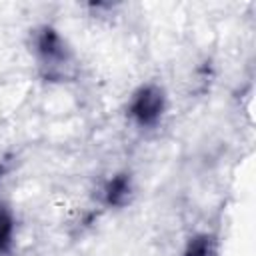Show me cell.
<instances>
[{"label":"cell","mask_w":256,"mask_h":256,"mask_svg":"<svg viewBox=\"0 0 256 256\" xmlns=\"http://www.w3.org/2000/svg\"><path fill=\"white\" fill-rule=\"evenodd\" d=\"M36 52L48 78L64 76V68L68 64V48L54 28L44 26L36 34Z\"/></svg>","instance_id":"1"},{"label":"cell","mask_w":256,"mask_h":256,"mask_svg":"<svg viewBox=\"0 0 256 256\" xmlns=\"http://www.w3.org/2000/svg\"><path fill=\"white\" fill-rule=\"evenodd\" d=\"M130 116L140 126H154L164 112V92L158 86H142L128 108Z\"/></svg>","instance_id":"2"},{"label":"cell","mask_w":256,"mask_h":256,"mask_svg":"<svg viewBox=\"0 0 256 256\" xmlns=\"http://www.w3.org/2000/svg\"><path fill=\"white\" fill-rule=\"evenodd\" d=\"M130 192H132L130 176L128 174H116L114 178L108 180V184L104 188V200L108 206H124L130 198Z\"/></svg>","instance_id":"3"},{"label":"cell","mask_w":256,"mask_h":256,"mask_svg":"<svg viewBox=\"0 0 256 256\" xmlns=\"http://www.w3.org/2000/svg\"><path fill=\"white\" fill-rule=\"evenodd\" d=\"M12 234H14V220L12 214L4 204H0V254L8 252L12 244Z\"/></svg>","instance_id":"4"},{"label":"cell","mask_w":256,"mask_h":256,"mask_svg":"<svg viewBox=\"0 0 256 256\" xmlns=\"http://www.w3.org/2000/svg\"><path fill=\"white\" fill-rule=\"evenodd\" d=\"M184 256H214V242H212V238L206 236V234L194 236L188 242Z\"/></svg>","instance_id":"5"},{"label":"cell","mask_w":256,"mask_h":256,"mask_svg":"<svg viewBox=\"0 0 256 256\" xmlns=\"http://www.w3.org/2000/svg\"><path fill=\"white\" fill-rule=\"evenodd\" d=\"M2 172H4V168H2V166H0V176H2Z\"/></svg>","instance_id":"6"}]
</instances>
